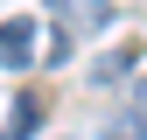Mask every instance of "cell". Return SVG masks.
<instances>
[{"instance_id": "2", "label": "cell", "mask_w": 147, "mask_h": 140, "mask_svg": "<svg viewBox=\"0 0 147 140\" xmlns=\"http://www.w3.org/2000/svg\"><path fill=\"white\" fill-rule=\"evenodd\" d=\"M0 63L7 70H28L35 63V21H0Z\"/></svg>"}, {"instance_id": "3", "label": "cell", "mask_w": 147, "mask_h": 140, "mask_svg": "<svg viewBox=\"0 0 147 140\" xmlns=\"http://www.w3.org/2000/svg\"><path fill=\"white\" fill-rule=\"evenodd\" d=\"M133 63H140V42H119L112 56H98V63H91V84H119Z\"/></svg>"}, {"instance_id": "1", "label": "cell", "mask_w": 147, "mask_h": 140, "mask_svg": "<svg viewBox=\"0 0 147 140\" xmlns=\"http://www.w3.org/2000/svg\"><path fill=\"white\" fill-rule=\"evenodd\" d=\"M49 14H56L63 35H98L112 21V0H49Z\"/></svg>"}, {"instance_id": "4", "label": "cell", "mask_w": 147, "mask_h": 140, "mask_svg": "<svg viewBox=\"0 0 147 140\" xmlns=\"http://www.w3.org/2000/svg\"><path fill=\"white\" fill-rule=\"evenodd\" d=\"M35 119H42V105H35V98H14V112H7V133H35Z\"/></svg>"}]
</instances>
